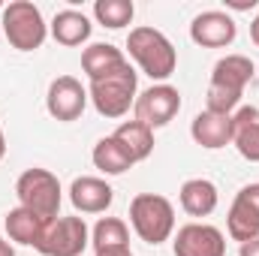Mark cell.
<instances>
[{
  "mask_svg": "<svg viewBox=\"0 0 259 256\" xmlns=\"http://www.w3.org/2000/svg\"><path fill=\"white\" fill-rule=\"evenodd\" d=\"M127 52H130V58L142 66V72L151 75V78L160 81V84H163V81L175 72V66H178V52H175V46H172L169 36L160 33L157 27H136V30H130Z\"/></svg>",
  "mask_w": 259,
  "mask_h": 256,
  "instance_id": "obj_1",
  "label": "cell"
},
{
  "mask_svg": "<svg viewBox=\"0 0 259 256\" xmlns=\"http://www.w3.org/2000/svg\"><path fill=\"white\" fill-rule=\"evenodd\" d=\"M130 223L145 244H163L175 232V208L160 193H139L130 202Z\"/></svg>",
  "mask_w": 259,
  "mask_h": 256,
  "instance_id": "obj_2",
  "label": "cell"
},
{
  "mask_svg": "<svg viewBox=\"0 0 259 256\" xmlns=\"http://www.w3.org/2000/svg\"><path fill=\"white\" fill-rule=\"evenodd\" d=\"M15 196H18V205H21V208L39 214L42 220L61 217V214H58V211H61V181H58V175L49 172V169L33 166V169L21 172L18 181H15Z\"/></svg>",
  "mask_w": 259,
  "mask_h": 256,
  "instance_id": "obj_3",
  "label": "cell"
},
{
  "mask_svg": "<svg viewBox=\"0 0 259 256\" xmlns=\"http://www.w3.org/2000/svg\"><path fill=\"white\" fill-rule=\"evenodd\" d=\"M136 88H139V72L133 66H124L121 72L91 81V103L103 118H124L136 106Z\"/></svg>",
  "mask_w": 259,
  "mask_h": 256,
  "instance_id": "obj_4",
  "label": "cell"
},
{
  "mask_svg": "<svg viewBox=\"0 0 259 256\" xmlns=\"http://www.w3.org/2000/svg\"><path fill=\"white\" fill-rule=\"evenodd\" d=\"M3 33L9 39L12 49L18 52H36L46 42L49 24L42 21L39 6H33L30 0H15L3 9Z\"/></svg>",
  "mask_w": 259,
  "mask_h": 256,
  "instance_id": "obj_5",
  "label": "cell"
},
{
  "mask_svg": "<svg viewBox=\"0 0 259 256\" xmlns=\"http://www.w3.org/2000/svg\"><path fill=\"white\" fill-rule=\"evenodd\" d=\"M88 244H91V229L81 217H55L46 223L36 250L42 256H81Z\"/></svg>",
  "mask_w": 259,
  "mask_h": 256,
  "instance_id": "obj_6",
  "label": "cell"
},
{
  "mask_svg": "<svg viewBox=\"0 0 259 256\" xmlns=\"http://www.w3.org/2000/svg\"><path fill=\"white\" fill-rule=\"evenodd\" d=\"M181 112V94L178 88L172 84H151L148 91H142L136 97V106H133V115L139 124L157 130V127H166L175 115Z\"/></svg>",
  "mask_w": 259,
  "mask_h": 256,
  "instance_id": "obj_7",
  "label": "cell"
},
{
  "mask_svg": "<svg viewBox=\"0 0 259 256\" xmlns=\"http://www.w3.org/2000/svg\"><path fill=\"white\" fill-rule=\"evenodd\" d=\"M88 91L81 88V81L78 78H72V75H58L52 84H49V94H46V109H49V115L55 118V121H78L81 118V112H84V106H88Z\"/></svg>",
  "mask_w": 259,
  "mask_h": 256,
  "instance_id": "obj_8",
  "label": "cell"
},
{
  "mask_svg": "<svg viewBox=\"0 0 259 256\" xmlns=\"http://www.w3.org/2000/svg\"><path fill=\"white\" fill-rule=\"evenodd\" d=\"M172 250L175 256H226V238L211 223H187L178 229Z\"/></svg>",
  "mask_w": 259,
  "mask_h": 256,
  "instance_id": "obj_9",
  "label": "cell"
},
{
  "mask_svg": "<svg viewBox=\"0 0 259 256\" xmlns=\"http://www.w3.org/2000/svg\"><path fill=\"white\" fill-rule=\"evenodd\" d=\"M238 27L232 21V15L220 12V9H208V12H199L190 24V39L202 49H223V46H232Z\"/></svg>",
  "mask_w": 259,
  "mask_h": 256,
  "instance_id": "obj_10",
  "label": "cell"
},
{
  "mask_svg": "<svg viewBox=\"0 0 259 256\" xmlns=\"http://www.w3.org/2000/svg\"><path fill=\"white\" fill-rule=\"evenodd\" d=\"M112 199H115L112 184L103 178H94V175H81L69 187V202L81 214H103V211H109Z\"/></svg>",
  "mask_w": 259,
  "mask_h": 256,
  "instance_id": "obj_11",
  "label": "cell"
},
{
  "mask_svg": "<svg viewBox=\"0 0 259 256\" xmlns=\"http://www.w3.org/2000/svg\"><path fill=\"white\" fill-rule=\"evenodd\" d=\"M190 136H193L196 145H202L208 151L226 148V145H232V115H217V112L205 109L193 118Z\"/></svg>",
  "mask_w": 259,
  "mask_h": 256,
  "instance_id": "obj_12",
  "label": "cell"
},
{
  "mask_svg": "<svg viewBox=\"0 0 259 256\" xmlns=\"http://www.w3.org/2000/svg\"><path fill=\"white\" fill-rule=\"evenodd\" d=\"M124 66H130L127 55L112 46V42H94L81 52V69L88 72L91 81H100V78H109L115 72H121Z\"/></svg>",
  "mask_w": 259,
  "mask_h": 256,
  "instance_id": "obj_13",
  "label": "cell"
},
{
  "mask_svg": "<svg viewBox=\"0 0 259 256\" xmlns=\"http://www.w3.org/2000/svg\"><path fill=\"white\" fill-rule=\"evenodd\" d=\"M232 145L250 163H259V109L241 106L232 115Z\"/></svg>",
  "mask_w": 259,
  "mask_h": 256,
  "instance_id": "obj_14",
  "label": "cell"
},
{
  "mask_svg": "<svg viewBox=\"0 0 259 256\" xmlns=\"http://www.w3.org/2000/svg\"><path fill=\"white\" fill-rule=\"evenodd\" d=\"M46 223H49V220H42L39 214H33V211H27V208H21V205L12 208V211L6 214V220H3L9 241L24 244V247H36V244H39V238H42V232H46Z\"/></svg>",
  "mask_w": 259,
  "mask_h": 256,
  "instance_id": "obj_15",
  "label": "cell"
},
{
  "mask_svg": "<svg viewBox=\"0 0 259 256\" xmlns=\"http://www.w3.org/2000/svg\"><path fill=\"white\" fill-rule=\"evenodd\" d=\"M94 253H124L130 250V229L121 217H100L91 229Z\"/></svg>",
  "mask_w": 259,
  "mask_h": 256,
  "instance_id": "obj_16",
  "label": "cell"
},
{
  "mask_svg": "<svg viewBox=\"0 0 259 256\" xmlns=\"http://www.w3.org/2000/svg\"><path fill=\"white\" fill-rule=\"evenodd\" d=\"M250 78H253V61L244 58V55H226L211 69V84H220V88H229V91H241V94L250 84Z\"/></svg>",
  "mask_w": 259,
  "mask_h": 256,
  "instance_id": "obj_17",
  "label": "cell"
},
{
  "mask_svg": "<svg viewBox=\"0 0 259 256\" xmlns=\"http://www.w3.org/2000/svg\"><path fill=\"white\" fill-rule=\"evenodd\" d=\"M91 30H94L91 18L84 12H78V9H61L55 15V21H52V36L61 46H66V49L88 42L91 39Z\"/></svg>",
  "mask_w": 259,
  "mask_h": 256,
  "instance_id": "obj_18",
  "label": "cell"
},
{
  "mask_svg": "<svg viewBox=\"0 0 259 256\" xmlns=\"http://www.w3.org/2000/svg\"><path fill=\"white\" fill-rule=\"evenodd\" d=\"M178 196H181V208L190 217H208L217 208V202H220V193H217V187L208 178H190V181H184Z\"/></svg>",
  "mask_w": 259,
  "mask_h": 256,
  "instance_id": "obj_19",
  "label": "cell"
},
{
  "mask_svg": "<svg viewBox=\"0 0 259 256\" xmlns=\"http://www.w3.org/2000/svg\"><path fill=\"white\" fill-rule=\"evenodd\" d=\"M124 151H127V157L133 163H142V160H148L151 157V151H154V130L145 127V124H139L136 118L133 121H124L121 127L115 130V136H112Z\"/></svg>",
  "mask_w": 259,
  "mask_h": 256,
  "instance_id": "obj_20",
  "label": "cell"
},
{
  "mask_svg": "<svg viewBox=\"0 0 259 256\" xmlns=\"http://www.w3.org/2000/svg\"><path fill=\"white\" fill-rule=\"evenodd\" d=\"M226 232L232 241H241V244L259 238V214L241 199H232V208L226 214Z\"/></svg>",
  "mask_w": 259,
  "mask_h": 256,
  "instance_id": "obj_21",
  "label": "cell"
},
{
  "mask_svg": "<svg viewBox=\"0 0 259 256\" xmlns=\"http://www.w3.org/2000/svg\"><path fill=\"white\" fill-rule=\"evenodd\" d=\"M91 160H94V166H97L103 175H124L130 166H136L127 157V151H124L112 136H106V139H100V142L94 145Z\"/></svg>",
  "mask_w": 259,
  "mask_h": 256,
  "instance_id": "obj_22",
  "label": "cell"
},
{
  "mask_svg": "<svg viewBox=\"0 0 259 256\" xmlns=\"http://www.w3.org/2000/svg\"><path fill=\"white\" fill-rule=\"evenodd\" d=\"M94 15H97V21L103 27L121 30V27H127L133 21L136 6H133V0H97L94 3Z\"/></svg>",
  "mask_w": 259,
  "mask_h": 256,
  "instance_id": "obj_23",
  "label": "cell"
},
{
  "mask_svg": "<svg viewBox=\"0 0 259 256\" xmlns=\"http://www.w3.org/2000/svg\"><path fill=\"white\" fill-rule=\"evenodd\" d=\"M235 199H241L244 205H250V208L259 214V184H247V187H241V190L235 193Z\"/></svg>",
  "mask_w": 259,
  "mask_h": 256,
  "instance_id": "obj_24",
  "label": "cell"
},
{
  "mask_svg": "<svg viewBox=\"0 0 259 256\" xmlns=\"http://www.w3.org/2000/svg\"><path fill=\"white\" fill-rule=\"evenodd\" d=\"M238 256H259V238L244 241V244H241V250H238Z\"/></svg>",
  "mask_w": 259,
  "mask_h": 256,
  "instance_id": "obj_25",
  "label": "cell"
},
{
  "mask_svg": "<svg viewBox=\"0 0 259 256\" xmlns=\"http://www.w3.org/2000/svg\"><path fill=\"white\" fill-rule=\"evenodd\" d=\"M250 39H253V46L259 49V15L250 21Z\"/></svg>",
  "mask_w": 259,
  "mask_h": 256,
  "instance_id": "obj_26",
  "label": "cell"
},
{
  "mask_svg": "<svg viewBox=\"0 0 259 256\" xmlns=\"http://www.w3.org/2000/svg\"><path fill=\"white\" fill-rule=\"evenodd\" d=\"M0 256H15V250H12V244H9L6 238H0Z\"/></svg>",
  "mask_w": 259,
  "mask_h": 256,
  "instance_id": "obj_27",
  "label": "cell"
},
{
  "mask_svg": "<svg viewBox=\"0 0 259 256\" xmlns=\"http://www.w3.org/2000/svg\"><path fill=\"white\" fill-rule=\"evenodd\" d=\"M6 157V139H3V127H0V160Z\"/></svg>",
  "mask_w": 259,
  "mask_h": 256,
  "instance_id": "obj_28",
  "label": "cell"
},
{
  "mask_svg": "<svg viewBox=\"0 0 259 256\" xmlns=\"http://www.w3.org/2000/svg\"><path fill=\"white\" fill-rule=\"evenodd\" d=\"M97 256H133L130 250H124V253H97Z\"/></svg>",
  "mask_w": 259,
  "mask_h": 256,
  "instance_id": "obj_29",
  "label": "cell"
}]
</instances>
